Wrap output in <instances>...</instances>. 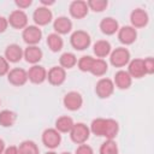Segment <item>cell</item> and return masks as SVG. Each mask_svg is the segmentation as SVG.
<instances>
[{
  "label": "cell",
  "mask_w": 154,
  "mask_h": 154,
  "mask_svg": "<svg viewBox=\"0 0 154 154\" xmlns=\"http://www.w3.org/2000/svg\"><path fill=\"white\" fill-rule=\"evenodd\" d=\"M131 60V55L128 48L125 47H117L112 49L109 54V63L114 67H124Z\"/></svg>",
  "instance_id": "cell-1"
},
{
  "label": "cell",
  "mask_w": 154,
  "mask_h": 154,
  "mask_svg": "<svg viewBox=\"0 0 154 154\" xmlns=\"http://www.w3.org/2000/svg\"><path fill=\"white\" fill-rule=\"evenodd\" d=\"M70 134V138L76 144H83L85 143L90 137V130L89 126L84 123H75Z\"/></svg>",
  "instance_id": "cell-2"
},
{
  "label": "cell",
  "mask_w": 154,
  "mask_h": 154,
  "mask_svg": "<svg viewBox=\"0 0 154 154\" xmlns=\"http://www.w3.org/2000/svg\"><path fill=\"white\" fill-rule=\"evenodd\" d=\"M70 43L76 51H84L91 43L90 35L84 30H76L70 36Z\"/></svg>",
  "instance_id": "cell-3"
},
{
  "label": "cell",
  "mask_w": 154,
  "mask_h": 154,
  "mask_svg": "<svg viewBox=\"0 0 154 154\" xmlns=\"http://www.w3.org/2000/svg\"><path fill=\"white\" fill-rule=\"evenodd\" d=\"M41 140H42V143L45 144V147L53 150V149H55L60 146L61 135L55 128H48L42 132Z\"/></svg>",
  "instance_id": "cell-4"
},
{
  "label": "cell",
  "mask_w": 154,
  "mask_h": 154,
  "mask_svg": "<svg viewBox=\"0 0 154 154\" xmlns=\"http://www.w3.org/2000/svg\"><path fill=\"white\" fill-rule=\"evenodd\" d=\"M22 38L28 46H37L42 38V31L36 25H28L22 31Z\"/></svg>",
  "instance_id": "cell-5"
},
{
  "label": "cell",
  "mask_w": 154,
  "mask_h": 154,
  "mask_svg": "<svg viewBox=\"0 0 154 154\" xmlns=\"http://www.w3.org/2000/svg\"><path fill=\"white\" fill-rule=\"evenodd\" d=\"M114 88L116 87L112 79L102 77L95 84V94L100 99H108L114 93Z\"/></svg>",
  "instance_id": "cell-6"
},
{
  "label": "cell",
  "mask_w": 154,
  "mask_h": 154,
  "mask_svg": "<svg viewBox=\"0 0 154 154\" xmlns=\"http://www.w3.org/2000/svg\"><path fill=\"white\" fill-rule=\"evenodd\" d=\"M32 20L36 26H45L53 20V13L48 7L38 6L32 13Z\"/></svg>",
  "instance_id": "cell-7"
},
{
  "label": "cell",
  "mask_w": 154,
  "mask_h": 154,
  "mask_svg": "<svg viewBox=\"0 0 154 154\" xmlns=\"http://www.w3.org/2000/svg\"><path fill=\"white\" fill-rule=\"evenodd\" d=\"M6 76H7L8 83L14 87H22L28 82V72L22 67L11 69Z\"/></svg>",
  "instance_id": "cell-8"
},
{
  "label": "cell",
  "mask_w": 154,
  "mask_h": 154,
  "mask_svg": "<svg viewBox=\"0 0 154 154\" xmlns=\"http://www.w3.org/2000/svg\"><path fill=\"white\" fill-rule=\"evenodd\" d=\"M63 103H64L66 109L75 112V111H78L82 107L83 97L78 91L72 90V91H69V93L65 94V96L63 99Z\"/></svg>",
  "instance_id": "cell-9"
},
{
  "label": "cell",
  "mask_w": 154,
  "mask_h": 154,
  "mask_svg": "<svg viewBox=\"0 0 154 154\" xmlns=\"http://www.w3.org/2000/svg\"><path fill=\"white\" fill-rule=\"evenodd\" d=\"M117 36L122 45L130 46L137 40V30L134 29L131 25H124L119 28V30L117 31Z\"/></svg>",
  "instance_id": "cell-10"
},
{
  "label": "cell",
  "mask_w": 154,
  "mask_h": 154,
  "mask_svg": "<svg viewBox=\"0 0 154 154\" xmlns=\"http://www.w3.org/2000/svg\"><path fill=\"white\" fill-rule=\"evenodd\" d=\"M148 22H149V16H148L147 11H144L143 8H135L131 11L130 23L134 29L144 28V26H147Z\"/></svg>",
  "instance_id": "cell-11"
},
{
  "label": "cell",
  "mask_w": 154,
  "mask_h": 154,
  "mask_svg": "<svg viewBox=\"0 0 154 154\" xmlns=\"http://www.w3.org/2000/svg\"><path fill=\"white\" fill-rule=\"evenodd\" d=\"M8 25H11L13 29H24L28 26V16L22 10H14L10 13L8 18Z\"/></svg>",
  "instance_id": "cell-12"
},
{
  "label": "cell",
  "mask_w": 154,
  "mask_h": 154,
  "mask_svg": "<svg viewBox=\"0 0 154 154\" xmlns=\"http://www.w3.org/2000/svg\"><path fill=\"white\" fill-rule=\"evenodd\" d=\"M28 72V81H30L34 84H42L47 79V70L42 65H32L29 67Z\"/></svg>",
  "instance_id": "cell-13"
},
{
  "label": "cell",
  "mask_w": 154,
  "mask_h": 154,
  "mask_svg": "<svg viewBox=\"0 0 154 154\" xmlns=\"http://www.w3.org/2000/svg\"><path fill=\"white\" fill-rule=\"evenodd\" d=\"M69 12L70 16L75 19H83L84 17H87L89 8L87 5V1L83 0H73L70 6H69Z\"/></svg>",
  "instance_id": "cell-14"
},
{
  "label": "cell",
  "mask_w": 154,
  "mask_h": 154,
  "mask_svg": "<svg viewBox=\"0 0 154 154\" xmlns=\"http://www.w3.org/2000/svg\"><path fill=\"white\" fill-rule=\"evenodd\" d=\"M66 79V70L61 66H53L47 71V81L52 85H61Z\"/></svg>",
  "instance_id": "cell-15"
},
{
  "label": "cell",
  "mask_w": 154,
  "mask_h": 154,
  "mask_svg": "<svg viewBox=\"0 0 154 154\" xmlns=\"http://www.w3.org/2000/svg\"><path fill=\"white\" fill-rule=\"evenodd\" d=\"M128 73L130 75L131 78H136V79L143 78L147 75L144 66H143V59L135 58V59L130 60L128 64Z\"/></svg>",
  "instance_id": "cell-16"
},
{
  "label": "cell",
  "mask_w": 154,
  "mask_h": 154,
  "mask_svg": "<svg viewBox=\"0 0 154 154\" xmlns=\"http://www.w3.org/2000/svg\"><path fill=\"white\" fill-rule=\"evenodd\" d=\"M53 29L58 35H66L72 30V22L65 16H60L53 20Z\"/></svg>",
  "instance_id": "cell-17"
},
{
  "label": "cell",
  "mask_w": 154,
  "mask_h": 154,
  "mask_svg": "<svg viewBox=\"0 0 154 154\" xmlns=\"http://www.w3.org/2000/svg\"><path fill=\"white\" fill-rule=\"evenodd\" d=\"M4 57L8 63H18L23 58V48L17 43H11L6 47L4 52Z\"/></svg>",
  "instance_id": "cell-18"
},
{
  "label": "cell",
  "mask_w": 154,
  "mask_h": 154,
  "mask_svg": "<svg viewBox=\"0 0 154 154\" xmlns=\"http://www.w3.org/2000/svg\"><path fill=\"white\" fill-rule=\"evenodd\" d=\"M43 57V53L41 51V48H38V46H28L24 51H23V58L25 59L26 63L31 64V65H36L41 61Z\"/></svg>",
  "instance_id": "cell-19"
},
{
  "label": "cell",
  "mask_w": 154,
  "mask_h": 154,
  "mask_svg": "<svg viewBox=\"0 0 154 154\" xmlns=\"http://www.w3.org/2000/svg\"><path fill=\"white\" fill-rule=\"evenodd\" d=\"M113 84L114 87H117L120 90H125L129 89L132 84V78L130 77V75L128 73V71L125 70H119L116 72L114 75V79H113Z\"/></svg>",
  "instance_id": "cell-20"
},
{
  "label": "cell",
  "mask_w": 154,
  "mask_h": 154,
  "mask_svg": "<svg viewBox=\"0 0 154 154\" xmlns=\"http://www.w3.org/2000/svg\"><path fill=\"white\" fill-rule=\"evenodd\" d=\"M99 28H100L102 34H105L107 36H111V35H114L119 30V24L114 18L105 17V18L101 19V22L99 24Z\"/></svg>",
  "instance_id": "cell-21"
},
{
  "label": "cell",
  "mask_w": 154,
  "mask_h": 154,
  "mask_svg": "<svg viewBox=\"0 0 154 154\" xmlns=\"http://www.w3.org/2000/svg\"><path fill=\"white\" fill-rule=\"evenodd\" d=\"M93 52L99 59H103L108 57L112 52V46L107 40H97L93 45Z\"/></svg>",
  "instance_id": "cell-22"
},
{
  "label": "cell",
  "mask_w": 154,
  "mask_h": 154,
  "mask_svg": "<svg viewBox=\"0 0 154 154\" xmlns=\"http://www.w3.org/2000/svg\"><path fill=\"white\" fill-rule=\"evenodd\" d=\"M118 132H119V124H118V122L112 119V118H107L106 119V124H105L103 137L106 140H114L117 137Z\"/></svg>",
  "instance_id": "cell-23"
},
{
  "label": "cell",
  "mask_w": 154,
  "mask_h": 154,
  "mask_svg": "<svg viewBox=\"0 0 154 154\" xmlns=\"http://www.w3.org/2000/svg\"><path fill=\"white\" fill-rule=\"evenodd\" d=\"M107 71H108V64L106 63V60H105V59L95 58L94 61H93V65H91L89 72H90L93 76L102 77L103 75H106Z\"/></svg>",
  "instance_id": "cell-24"
},
{
  "label": "cell",
  "mask_w": 154,
  "mask_h": 154,
  "mask_svg": "<svg viewBox=\"0 0 154 154\" xmlns=\"http://www.w3.org/2000/svg\"><path fill=\"white\" fill-rule=\"evenodd\" d=\"M75 122L71 117L69 116H61L55 120V129L60 132V134H67L71 131L72 126H73Z\"/></svg>",
  "instance_id": "cell-25"
},
{
  "label": "cell",
  "mask_w": 154,
  "mask_h": 154,
  "mask_svg": "<svg viewBox=\"0 0 154 154\" xmlns=\"http://www.w3.org/2000/svg\"><path fill=\"white\" fill-rule=\"evenodd\" d=\"M46 42H47L48 48H49L52 52H54V53L60 52V51L63 49V47H64V41H63L61 36L58 35V34H55V32L49 34V35L47 36Z\"/></svg>",
  "instance_id": "cell-26"
},
{
  "label": "cell",
  "mask_w": 154,
  "mask_h": 154,
  "mask_svg": "<svg viewBox=\"0 0 154 154\" xmlns=\"http://www.w3.org/2000/svg\"><path fill=\"white\" fill-rule=\"evenodd\" d=\"M17 120V114L11 109L0 111V125L2 128H11Z\"/></svg>",
  "instance_id": "cell-27"
},
{
  "label": "cell",
  "mask_w": 154,
  "mask_h": 154,
  "mask_svg": "<svg viewBox=\"0 0 154 154\" xmlns=\"http://www.w3.org/2000/svg\"><path fill=\"white\" fill-rule=\"evenodd\" d=\"M59 66H61L64 70H69V69H72L77 65V58L73 53L71 52H65L60 55L59 58Z\"/></svg>",
  "instance_id": "cell-28"
},
{
  "label": "cell",
  "mask_w": 154,
  "mask_h": 154,
  "mask_svg": "<svg viewBox=\"0 0 154 154\" xmlns=\"http://www.w3.org/2000/svg\"><path fill=\"white\" fill-rule=\"evenodd\" d=\"M18 152L19 154H40L38 146L31 140H25L20 142L18 146Z\"/></svg>",
  "instance_id": "cell-29"
},
{
  "label": "cell",
  "mask_w": 154,
  "mask_h": 154,
  "mask_svg": "<svg viewBox=\"0 0 154 154\" xmlns=\"http://www.w3.org/2000/svg\"><path fill=\"white\" fill-rule=\"evenodd\" d=\"M105 124H106V119L105 118H95V119H93V122L90 123V126H89L90 134H93V135H95L97 137H103Z\"/></svg>",
  "instance_id": "cell-30"
},
{
  "label": "cell",
  "mask_w": 154,
  "mask_h": 154,
  "mask_svg": "<svg viewBox=\"0 0 154 154\" xmlns=\"http://www.w3.org/2000/svg\"><path fill=\"white\" fill-rule=\"evenodd\" d=\"M99 153L100 154H119V149L114 140H106L100 146Z\"/></svg>",
  "instance_id": "cell-31"
},
{
  "label": "cell",
  "mask_w": 154,
  "mask_h": 154,
  "mask_svg": "<svg viewBox=\"0 0 154 154\" xmlns=\"http://www.w3.org/2000/svg\"><path fill=\"white\" fill-rule=\"evenodd\" d=\"M95 58H93L91 55H82L78 60H77V67L82 71V72H89L90 67L93 65Z\"/></svg>",
  "instance_id": "cell-32"
},
{
  "label": "cell",
  "mask_w": 154,
  "mask_h": 154,
  "mask_svg": "<svg viewBox=\"0 0 154 154\" xmlns=\"http://www.w3.org/2000/svg\"><path fill=\"white\" fill-rule=\"evenodd\" d=\"M87 5H88V8L94 12H103L108 6V1L107 0H88Z\"/></svg>",
  "instance_id": "cell-33"
},
{
  "label": "cell",
  "mask_w": 154,
  "mask_h": 154,
  "mask_svg": "<svg viewBox=\"0 0 154 154\" xmlns=\"http://www.w3.org/2000/svg\"><path fill=\"white\" fill-rule=\"evenodd\" d=\"M143 66H144L147 75H153L154 73V58L153 57L144 58L143 59Z\"/></svg>",
  "instance_id": "cell-34"
},
{
  "label": "cell",
  "mask_w": 154,
  "mask_h": 154,
  "mask_svg": "<svg viewBox=\"0 0 154 154\" xmlns=\"http://www.w3.org/2000/svg\"><path fill=\"white\" fill-rule=\"evenodd\" d=\"M75 154H94V150L89 144L83 143V144H78V147L75 150Z\"/></svg>",
  "instance_id": "cell-35"
},
{
  "label": "cell",
  "mask_w": 154,
  "mask_h": 154,
  "mask_svg": "<svg viewBox=\"0 0 154 154\" xmlns=\"http://www.w3.org/2000/svg\"><path fill=\"white\" fill-rule=\"evenodd\" d=\"M10 71V63L5 59V57L0 55V76L7 75Z\"/></svg>",
  "instance_id": "cell-36"
},
{
  "label": "cell",
  "mask_w": 154,
  "mask_h": 154,
  "mask_svg": "<svg viewBox=\"0 0 154 154\" xmlns=\"http://www.w3.org/2000/svg\"><path fill=\"white\" fill-rule=\"evenodd\" d=\"M14 4L18 7V10H22L23 11V10L28 8L32 4V1L31 0H14Z\"/></svg>",
  "instance_id": "cell-37"
},
{
  "label": "cell",
  "mask_w": 154,
  "mask_h": 154,
  "mask_svg": "<svg viewBox=\"0 0 154 154\" xmlns=\"http://www.w3.org/2000/svg\"><path fill=\"white\" fill-rule=\"evenodd\" d=\"M8 28V20L4 16H0V34L5 32Z\"/></svg>",
  "instance_id": "cell-38"
},
{
  "label": "cell",
  "mask_w": 154,
  "mask_h": 154,
  "mask_svg": "<svg viewBox=\"0 0 154 154\" xmlns=\"http://www.w3.org/2000/svg\"><path fill=\"white\" fill-rule=\"evenodd\" d=\"M2 154H19V152H18V147H17V146H10V147H6Z\"/></svg>",
  "instance_id": "cell-39"
},
{
  "label": "cell",
  "mask_w": 154,
  "mask_h": 154,
  "mask_svg": "<svg viewBox=\"0 0 154 154\" xmlns=\"http://www.w3.org/2000/svg\"><path fill=\"white\" fill-rule=\"evenodd\" d=\"M54 4H55L54 0H51V1L41 0V6H45V7H48V8H49V6H52V5H54Z\"/></svg>",
  "instance_id": "cell-40"
},
{
  "label": "cell",
  "mask_w": 154,
  "mask_h": 154,
  "mask_svg": "<svg viewBox=\"0 0 154 154\" xmlns=\"http://www.w3.org/2000/svg\"><path fill=\"white\" fill-rule=\"evenodd\" d=\"M5 148H6L5 142H4V140H2V138H0V154H2V153H4Z\"/></svg>",
  "instance_id": "cell-41"
},
{
  "label": "cell",
  "mask_w": 154,
  "mask_h": 154,
  "mask_svg": "<svg viewBox=\"0 0 154 154\" xmlns=\"http://www.w3.org/2000/svg\"><path fill=\"white\" fill-rule=\"evenodd\" d=\"M45 154H57V153H55L54 150H48V152H46Z\"/></svg>",
  "instance_id": "cell-42"
},
{
  "label": "cell",
  "mask_w": 154,
  "mask_h": 154,
  "mask_svg": "<svg viewBox=\"0 0 154 154\" xmlns=\"http://www.w3.org/2000/svg\"><path fill=\"white\" fill-rule=\"evenodd\" d=\"M60 154H72V153H70V152H63V153H60Z\"/></svg>",
  "instance_id": "cell-43"
},
{
  "label": "cell",
  "mask_w": 154,
  "mask_h": 154,
  "mask_svg": "<svg viewBox=\"0 0 154 154\" xmlns=\"http://www.w3.org/2000/svg\"><path fill=\"white\" fill-rule=\"evenodd\" d=\"M0 105H1V100H0Z\"/></svg>",
  "instance_id": "cell-44"
}]
</instances>
